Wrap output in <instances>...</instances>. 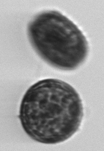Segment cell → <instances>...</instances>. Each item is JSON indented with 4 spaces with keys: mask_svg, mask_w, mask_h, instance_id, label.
Segmentation results:
<instances>
[{
    "mask_svg": "<svg viewBox=\"0 0 104 151\" xmlns=\"http://www.w3.org/2000/svg\"><path fill=\"white\" fill-rule=\"evenodd\" d=\"M27 34L38 55L54 68L75 69L87 56L88 42L83 32L57 11L37 14L29 24Z\"/></svg>",
    "mask_w": 104,
    "mask_h": 151,
    "instance_id": "obj_2",
    "label": "cell"
},
{
    "mask_svg": "<svg viewBox=\"0 0 104 151\" xmlns=\"http://www.w3.org/2000/svg\"><path fill=\"white\" fill-rule=\"evenodd\" d=\"M84 108L79 94L63 81L45 79L31 86L21 104L19 117L24 131L45 144L64 142L81 126Z\"/></svg>",
    "mask_w": 104,
    "mask_h": 151,
    "instance_id": "obj_1",
    "label": "cell"
}]
</instances>
